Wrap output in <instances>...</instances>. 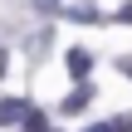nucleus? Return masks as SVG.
I'll list each match as a JSON object with an SVG mask.
<instances>
[{
	"instance_id": "7",
	"label": "nucleus",
	"mask_w": 132,
	"mask_h": 132,
	"mask_svg": "<svg viewBox=\"0 0 132 132\" xmlns=\"http://www.w3.org/2000/svg\"><path fill=\"white\" fill-rule=\"evenodd\" d=\"M83 132H113V122H88Z\"/></svg>"
},
{
	"instance_id": "2",
	"label": "nucleus",
	"mask_w": 132,
	"mask_h": 132,
	"mask_svg": "<svg viewBox=\"0 0 132 132\" xmlns=\"http://www.w3.org/2000/svg\"><path fill=\"white\" fill-rule=\"evenodd\" d=\"M34 103H24V98H5L0 103V127H10V122H24V113H29Z\"/></svg>"
},
{
	"instance_id": "3",
	"label": "nucleus",
	"mask_w": 132,
	"mask_h": 132,
	"mask_svg": "<svg viewBox=\"0 0 132 132\" xmlns=\"http://www.w3.org/2000/svg\"><path fill=\"white\" fill-rule=\"evenodd\" d=\"M64 64H69V73H73V78H88L93 54H88V49H69V59H64Z\"/></svg>"
},
{
	"instance_id": "11",
	"label": "nucleus",
	"mask_w": 132,
	"mask_h": 132,
	"mask_svg": "<svg viewBox=\"0 0 132 132\" xmlns=\"http://www.w3.org/2000/svg\"><path fill=\"white\" fill-rule=\"evenodd\" d=\"M39 132H54V127H39Z\"/></svg>"
},
{
	"instance_id": "4",
	"label": "nucleus",
	"mask_w": 132,
	"mask_h": 132,
	"mask_svg": "<svg viewBox=\"0 0 132 132\" xmlns=\"http://www.w3.org/2000/svg\"><path fill=\"white\" fill-rule=\"evenodd\" d=\"M73 20H78V24H98V20H103V15H98V10H93V5H78V10H73Z\"/></svg>"
},
{
	"instance_id": "6",
	"label": "nucleus",
	"mask_w": 132,
	"mask_h": 132,
	"mask_svg": "<svg viewBox=\"0 0 132 132\" xmlns=\"http://www.w3.org/2000/svg\"><path fill=\"white\" fill-rule=\"evenodd\" d=\"M113 20H118V24H132V0L122 5V10H118V15H113Z\"/></svg>"
},
{
	"instance_id": "1",
	"label": "nucleus",
	"mask_w": 132,
	"mask_h": 132,
	"mask_svg": "<svg viewBox=\"0 0 132 132\" xmlns=\"http://www.w3.org/2000/svg\"><path fill=\"white\" fill-rule=\"evenodd\" d=\"M88 103H93V83H88V78H78V88H73V93H69L59 108H64V113H83Z\"/></svg>"
},
{
	"instance_id": "9",
	"label": "nucleus",
	"mask_w": 132,
	"mask_h": 132,
	"mask_svg": "<svg viewBox=\"0 0 132 132\" xmlns=\"http://www.w3.org/2000/svg\"><path fill=\"white\" fill-rule=\"evenodd\" d=\"M39 10H59V0H39Z\"/></svg>"
},
{
	"instance_id": "8",
	"label": "nucleus",
	"mask_w": 132,
	"mask_h": 132,
	"mask_svg": "<svg viewBox=\"0 0 132 132\" xmlns=\"http://www.w3.org/2000/svg\"><path fill=\"white\" fill-rule=\"evenodd\" d=\"M118 69H122V73H127V78H132V59H118Z\"/></svg>"
},
{
	"instance_id": "5",
	"label": "nucleus",
	"mask_w": 132,
	"mask_h": 132,
	"mask_svg": "<svg viewBox=\"0 0 132 132\" xmlns=\"http://www.w3.org/2000/svg\"><path fill=\"white\" fill-rule=\"evenodd\" d=\"M113 132H132V113H122V118H113Z\"/></svg>"
},
{
	"instance_id": "10",
	"label": "nucleus",
	"mask_w": 132,
	"mask_h": 132,
	"mask_svg": "<svg viewBox=\"0 0 132 132\" xmlns=\"http://www.w3.org/2000/svg\"><path fill=\"white\" fill-rule=\"evenodd\" d=\"M0 73H5V49H0Z\"/></svg>"
}]
</instances>
